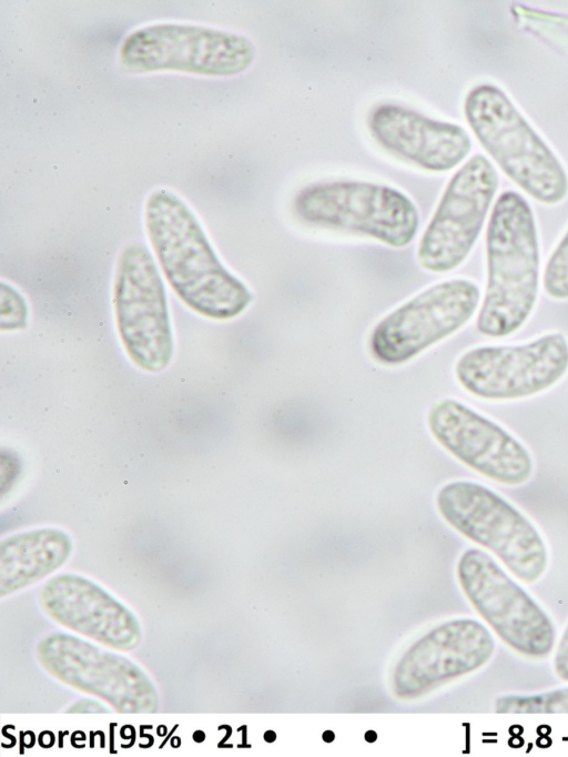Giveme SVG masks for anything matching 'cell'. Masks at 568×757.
<instances>
[{
	"instance_id": "6da1fadb",
	"label": "cell",
	"mask_w": 568,
	"mask_h": 757,
	"mask_svg": "<svg viewBox=\"0 0 568 757\" xmlns=\"http://www.w3.org/2000/svg\"><path fill=\"white\" fill-rule=\"evenodd\" d=\"M144 223L165 279L192 311L230 320L248 306L252 293L222 264L201 223L176 194L153 191L145 203Z\"/></svg>"
},
{
	"instance_id": "7a4b0ae2",
	"label": "cell",
	"mask_w": 568,
	"mask_h": 757,
	"mask_svg": "<svg viewBox=\"0 0 568 757\" xmlns=\"http://www.w3.org/2000/svg\"><path fill=\"white\" fill-rule=\"evenodd\" d=\"M486 270L476 327L485 336L505 337L527 322L540 286L534 213L515 191H504L493 206L486 232Z\"/></svg>"
},
{
	"instance_id": "3957f363",
	"label": "cell",
	"mask_w": 568,
	"mask_h": 757,
	"mask_svg": "<svg viewBox=\"0 0 568 757\" xmlns=\"http://www.w3.org/2000/svg\"><path fill=\"white\" fill-rule=\"evenodd\" d=\"M464 112L481 147L521 190L545 204L566 198L562 164L499 88L485 83L471 89Z\"/></svg>"
},
{
	"instance_id": "277c9868",
	"label": "cell",
	"mask_w": 568,
	"mask_h": 757,
	"mask_svg": "<svg viewBox=\"0 0 568 757\" xmlns=\"http://www.w3.org/2000/svg\"><path fill=\"white\" fill-rule=\"evenodd\" d=\"M442 517L469 541L490 551L519 581L530 584L546 571L548 553L532 523L485 485L454 481L436 496Z\"/></svg>"
},
{
	"instance_id": "5b68a950",
	"label": "cell",
	"mask_w": 568,
	"mask_h": 757,
	"mask_svg": "<svg viewBox=\"0 0 568 757\" xmlns=\"http://www.w3.org/2000/svg\"><path fill=\"white\" fill-rule=\"evenodd\" d=\"M293 208L307 225L373 238L394 248L409 244L419 224L417 208L406 194L366 181L308 184L298 191Z\"/></svg>"
},
{
	"instance_id": "8992f818",
	"label": "cell",
	"mask_w": 568,
	"mask_h": 757,
	"mask_svg": "<svg viewBox=\"0 0 568 757\" xmlns=\"http://www.w3.org/2000/svg\"><path fill=\"white\" fill-rule=\"evenodd\" d=\"M254 58L252 42L235 32L180 22L138 28L123 40L120 63L130 72L179 71L230 77L246 70Z\"/></svg>"
},
{
	"instance_id": "52a82bcc",
	"label": "cell",
	"mask_w": 568,
	"mask_h": 757,
	"mask_svg": "<svg viewBox=\"0 0 568 757\" xmlns=\"http://www.w3.org/2000/svg\"><path fill=\"white\" fill-rule=\"evenodd\" d=\"M116 327L130 360L148 372L171 362L173 335L165 287L146 246L131 243L120 253L114 275Z\"/></svg>"
},
{
	"instance_id": "ba28073f",
	"label": "cell",
	"mask_w": 568,
	"mask_h": 757,
	"mask_svg": "<svg viewBox=\"0 0 568 757\" xmlns=\"http://www.w3.org/2000/svg\"><path fill=\"white\" fill-rule=\"evenodd\" d=\"M479 301L480 289L471 280L436 283L379 320L368 339L371 355L384 365L403 364L460 330Z\"/></svg>"
},
{
	"instance_id": "9c48e42d",
	"label": "cell",
	"mask_w": 568,
	"mask_h": 757,
	"mask_svg": "<svg viewBox=\"0 0 568 757\" xmlns=\"http://www.w3.org/2000/svg\"><path fill=\"white\" fill-rule=\"evenodd\" d=\"M568 371V340L560 332L514 345H481L463 353L455 375L469 394L489 401L541 393Z\"/></svg>"
},
{
	"instance_id": "30bf717a",
	"label": "cell",
	"mask_w": 568,
	"mask_h": 757,
	"mask_svg": "<svg viewBox=\"0 0 568 757\" xmlns=\"http://www.w3.org/2000/svg\"><path fill=\"white\" fill-rule=\"evenodd\" d=\"M457 578L476 612L509 647L534 658L551 652L556 637L551 620L490 555L477 548L465 551Z\"/></svg>"
},
{
	"instance_id": "8fae6325",
	"label": "cell",
	"mask_w": 568,
	"mask_h": 757,
	"mask_svg": "<svg viewBox=\"0 0 568 757\" xmlns=\"http://www.w3.org/2000/svg\"><path fill=\"white\" fill-rule=\"evenodd\" d=\"M498 189V174L483 154L471 157L450 178L427 224L417 260L427 271L458 268L475 245Z\"/></svg>"
},
{
	"instance_id": "7c38bea8",
	"label": "cell",
	"mask_w": 568,
	"mask_h": 757,
	"mask_svg": "<svg viewBox=\"0 0 568 757\" xmlns=\"http://www.w3.org/2000/svg\"><path fill=\"white\" fill-rule=\"evenodd\" d=\"M427 425L449 454L494 482L521 485L532 474L528 450L498 423L460 401L435 402L429 408Z\"/></svg>"
},
{
	"instance_id": "4fadbf2b",
	"label": "cell",
	"mask_w": 568,
	"mask_h": 757,
	"mask_svg": "<svg viewBox=\"0 0 568 757\" xmlns=\"http://www.w3.org/2000/svg\"><path fill=\"white\" fill-rule=\"evenodd\" d=\"M495 649L489 630L460 618L436 626L412 644L398 659L392 689L399 699H414L485 665Z\"/></svg>"
},
{
	"instance_id": "5bb4252c",
	"label": "cell",
	"mask_w": 568,
	"mask_h": 757,
	"mask_svg": "<svg viewBox=\"0 0 568 757\" xmlns=\"http://www.w3.org/2000/svg\"><path fill=\"white\" fill-rule=\"evenodd\" d=\"M44 667L62 682L94 694L120 711H149L155 695L148 678L129 660L68 635L42 642Z\"/></svg>"
},
{
	"instance_id": "9a60e30c",
	"label": "cell",
	"mask_w": 568,
	"mask_h": 757,
	"mask_svg": "<svg viewBox=\"0 0 568 757\" xmlns=\"http://www.w3.org/2000/svg\"><path fill=\"white\" fill-rule=\"evenodd\" d=\"M368 127L386 151L430 172L454 169L471 149L470 138L463 127L398 104L376 107L369 115Z\"/></svg>"
},
{
	"instance_id": "2e32d148",
	"label": "cell",
	"mask_w": 568,
	"mask_h": 757,
	"mask_svg": "<svg viewBox=\"0 0 568 757\" xmlns=\"http://www.w3.org/2000/svg\"><path fill=\"white\" fill-rule=\"evenodd\" d=\"M45 610L62 625L118 649L136 645L134 617L93 582L73 574L50 578L40 591Z\"/></svg>"
},
{
	"instance_id": "e0dca14e",
	"label": "cell",
	"mask_w": 568,
	"mask_h": 757,
	"mask_svg": "<svg viewBox=\"0 0 568 757\" xmlns=\"http://www.w3.org/2000/svg\"><path fill=\"white\" fill-rule=\"evenodd\" d=\"M62 531L41 528L4 538L0 546L1 595L31 585L59 568L71 553Z\"/></svg>"
},
{
	"instance_id": "ac0fdd59",
	"label": "cell",
	"mask_w": 568,
	"mask_h": 757,
	"mask_svg": "<svg viewBox=\"0 0 568 757\" xmlns=\"http://www.w3.org/2000/svg\"><path fill=\"white\" fill-rule=\"evenodd\" d=\"M498 714H568V687L534 695H508L496 699Z\"/></svg>"
},
{
	"instance_id": "d6986e66",
	"label": "cell",
	"mask_w": 568,
	"mask_h": 757,
	"mask_svg": "<svg viewBox=\"0 0 568 757\" xmlns=\"http://www.w3.org/2000/svg\"><path fill=\"white\" fill-rule=\"evenodd\" d=\"M542 287L551 299L568 300V231L546 262Z\"/></svg>"
},
{
	"instance_id": "ffe728a7",
	"label": "cell",
	"mask_w": 568,
	"mask_h": 757,
	"mask_svg": "<svg viewBox=\"0 0 568 757\" xmlns=\"http://www.w3.org/2000/svg\"><path fill=\"white\" fill-rule=\"evenodd\" d=\"M26 302L10 285L1 284V330H17L26 325Z\"/></svg>"
},
{
	"instance_id": "44dd1931",
	"label": "cell",
	"mask_w": 568,
	"mask_h": 757,
	"mask_svg": "<svg viewBox=\"0 0 568 757\" xmlns=\"http://www.w3.org/2000/svg\"><path fill=\"white\" fill-rule=\"evenodd\" d=\"M554 668L559 678L568 682V625L559 640L554 658Z\"/></svg>"
},
{
	"instance_id": "7402d4cb",
	"label": "cell",
	"mask_w": 568,
	"mask_h": 757,
	"mask_svg": "<svg viewBox=\"0 0 568 757\" xmlns=\"http://www.w3.org/2000/svg\"><path fill=\"white\" fill-rule=\"evenodd\" d=\"M193 739H194L196 743H201V741H203V740L205 739V734H204L203 731H201V730H197V731H195V733L193 734Z\"/></svg>"
},
{
	"instance_id": "603a6c76",
	"label": "cell",
	"mask_w": 568,
	"mask_h": 757,
	"mask_svg": "<svg viewBox=\"0 0 568 757\" xmlns=\"http://www.w3.org/2000/svg\"><path fill=\"white\" fill-rule=\"evenodd\" d=\"M322 737L326 743H331L334 739V733L332 730H326L323 733Z\"/></svg>"
},
{
	"instance_id": "cb8c5ba5",
	"label": "cell",
	"mask_w": 568,
	"mask_h": 757,
	"mask_svg": "<svg viewBox=\"0 0 568 757\" xmlns=\"http://www.w3.org/2000/svg\"><path fill=\"white\" fill-rule=\"evenodd\" d=\"M376 737H377V735L373 730L367 731L365 735V739L369 743H373L376 739Z\"/></svg>"
}]
</instances>
